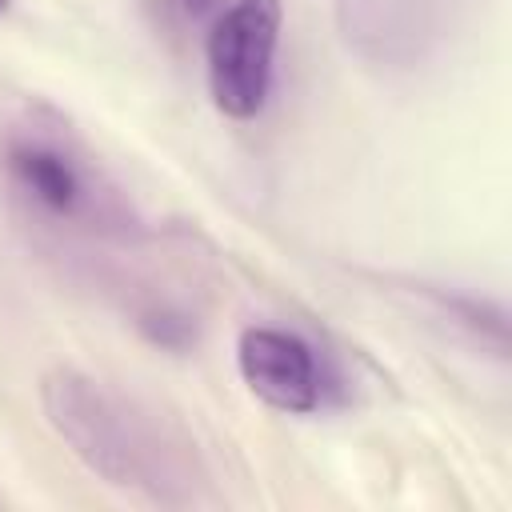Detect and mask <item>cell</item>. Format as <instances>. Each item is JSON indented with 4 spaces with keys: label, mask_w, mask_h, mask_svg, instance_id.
Here are the masks:
<instances>
[{
    "label": "cell",
    "mask_w": 512,
    "mask_h": 512,
    "mask_svg": "<svg viewBox=\"0 0 512 512\" xmlns=\"http://www.w3.org/2000/svg\"><path fill=\"white\" fill-rule=\"evenodd\" d=\"M280 0H232L208 32V88L224 116L252 120L272 88Z\"/></svg>",
    "instance_id": "2"
},
{
    "label": "cell",
    "mask_w": 512,
    "mask_h": 512,
    "mask_svg": "<svg viewBox=\"0 0 512 512\" xmlns=\"http://www.w3.org/2000/svg\"><path fill=\"white\" fill-rule=\"evenodd\" d=\"M4 8H8V0H0V12H4Z\"/></svg>",
    "instance_id": "7"
},
{
    "label": "cell",
    "mask_w": 512,
    "mask_h": 512,
    "mask_svg": "<svg viewBox=\"0 0 512 512\" xmlns=\"http://www.w3.org/2000/svg\"><path fill=\"white\" fill-rule=\"evenodd\" d=\"M140 324H144V332H148L152 340H160V344H168V348H180V344L188 340V320H184L180 312L156 308V312H144Z\"/></svg>",
    "instance_id": "6"
},
{
    "label": "cell",
    "mask_w": 512,
    "mask_h": 512,
    "mask_svg": "<svg viewBox=\"0 0 512 512\" xmlns=\"http://www.w3.org/2000/svg\"><path fill=\"white\" fill-rule=\"evenodd\" d=\"M244 384L280 412H312L320 404V376L312 348L284 328H244L236 344Z\"/></svg>",
    "instance_id": "4"
},
{
    "label": "cell",
    "mask_w": 512,
    "mask_h": 512,
    "mask_svg": "<svg viewBox=\"0 0 512 512\" xmlns=\"http://www.w3.org/2000/svg\"><path fill=\"white\" fill-rule=\"evenodd\" d=\"M40 400L60 440L108 484L144 488L160 500H180L176 488L192 484L184 444L108 384L76 368H56L44 376Z\"/></svg>",
    "instance_id": "1"
},
{
    "label": "cell",
    "mask_w": 512,
    "mask_h": 512,
    "mask_svg": "<svg viewBox=\"0 0 512 512\" xmlns=\"http://www.w3.org/2000/svg\"><path fill=\"white\" fill-rule=\"evenodd\" d=\"M4 164L16 180V188L44 208L48 216H84L92 212L96 196L92 184L84 176V168L72 160L68 148H60V140L40 136V132H20L4 144Z\"/></svg>",
    "instance_id": "5"
},
{
    "label": "cell",
    "mask_w": 512,
    "mask_h": 512,
    "mask_svg": "<svg viewBox=\"0 0 512 512\" xmlns=\"http://www.w3.org/2000/svg\"><path fill=\"white\" fill-rule=\"evenodd\" d=\"M456 0H336L348 52L376 68H416L448 36Z\"/></svg>",
    "instance_id": "3"
}]
</instances>
